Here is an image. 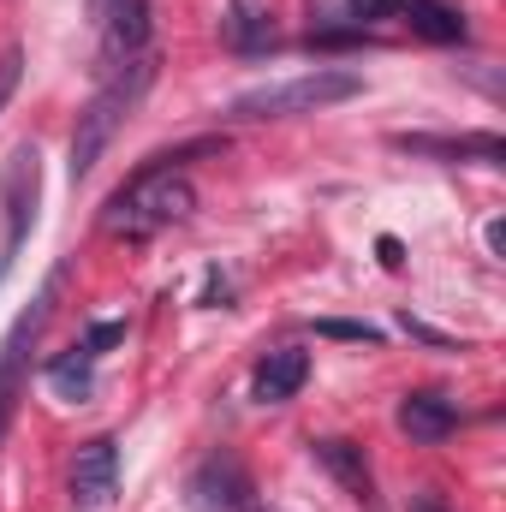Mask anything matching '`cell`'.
Listing matches in <instances>:
<instances>
[{
    "mask_svg": "<svg viewBox=\"0 0 506 512\" xmlns=\"http://www.w3.org/2000/svg\"><path fill=\"white\" fill-rule=\"evenodd\" d=\"M221 42H227L233 54H262V48H274V12L256 6V0H233V6L221 12Z\"/></svg>",
    "mask_w": 506,
    "mask_h": 512,
    "instance_id": "cell-12",
    "label": "cell"
},
{
    "mask_svg": "<svg viewBox=\"0 0 506 512\" xmlns=\"http://www.w3.org/2000/svg\"><path fill=\"white\" fill-rule=\"evenodd\" d=\"M310 459L358 501L364 512H381V501H376V471H370V453L358 447V441H346V435H316L310 441Z\"/></svg>",
    "mask_w": 506,
    "mask_h": 512,
    "instance_id": "cell-7",
    "label": "cell"
},
{
    "mask_svg": "<svg viewBox=\"0 0 506 512\" xmlns=\"http://www.w3.org/2000/svg\"><path fill=\"white\" fill-rule=\"evenodd\" d=\"M304 382H310V358H304L298 346H280V352H268V358L256 364L251 393L262 399V405H286Z\"/></svg>",
    "mask_w": 506,
    "mask_h": 512,
    "instance_id": "cell-10",
    "label": "cell"
},
{
    "mask_svg": "<svg viewBox=\"0 0 506 512\" xmlns=\"http://www.w3.org/2000/svg\"><path fill=\"white\" fill-rule=\"evenodd\" d=\"M36 197H42V167H36V149L18 143L6 155V173H0V215H6V233H0V280L18 268V251L36 227Z\"/></svg>",
    "mask_w": 506,
    "mask_h": 512,
    "instance_id": "cell-4",
    "label": "cell"
},
{
    "mask_svg": "<svg viewBox=\"0 0 506 512\" xmlns=\"http://www.w3.org/2000/svg\"><path fill=\"white\" fill-rule=\"evenodd\" d=\"M96 24H102V72L126 66L137 54H149V30H155L149 0H108V12Z\"/></svg>",
    "mask_w": 506,
    "mask_h": 512,
    "instance_id": "cell-8",
    "label": "cell"
},
{
    "mask_svg": "<svg viewBox=\"0 0 506 512\" xmlns=\"http://www.w3.org/2000/svg\"><path fill=\"white\" fill-rule=\"evenodd\" d=\"M370 36H364V24H346V30H310V48H364Z\"/></svg>",
    "mask_w": 506,
    "mask_h": 512,
    "instance_id": "cell-18",
    "label": "cell"
},
{
    "mask_svg": "<svg viewBox=\"0 0 506 512\" xmlns=\"http://www.w3.org/2000/svg\"><path fill=\"white\" fill-rule=\"evenodd\" d=\"M54 292H60V274H48V286L36 292V304L12 322V334L0 340V441H6V423H12V393H18V370H24V358H30V346H36V334L48 328V316H54Z\"/></svg>",
    "mask_w": 506,
    "mask_h": 512,
    "instance_id": "cell-5",
    "label": "cell"
},
{
    "mask_svg": "<svg viewBox=\"0 0 506 512\" xmlns=\"http://www.w3.org/2000/svg\"><path fill=\"white\" fill-rule=\"evenodd\" d=\"M114 495H120V447H114V435H96L72 459V507L102 512Z\"/></svg>",
    "mask_w": 506,
    "mask_h": 512,
    "instance_id": "cell-6",
    "label": "cell"
},
{
    "mask_svg": "<svg viewBox=\"0 0 506 512\" xmlns=\"http://www.w3.org/2000/svg\"><path fill=\"white\" fill-rule=\"evenodd\" d=\"M120 340H126V322H90L84 340H78V352H84V358H102V352L120 346Z\"/></svg>",
    "mask_w": 506,
    "mask_h": 512,
    "instance_id": "cell-16",
    "label": "cell"
},
{
    "mask_svg": "<svg viewBox=\"0 0 506 512\" xmlns=\"http://www.w3.org/2000/svg\"><path fill=\"white\" fill-rule=\"evenodd\" d=\"M191 209H197V185L185 179V167H149L143 161L126 185L102 203V233H114L126 245H143V239L191 221Z\"/></svg>",
    "mask_w": 506,
    "mask_h": 512,
    "instance_id": "cell-1",
    "label": "cell"
},
{
    "mask_svg": "<svg viewBox=\"0 0 506 512\" xmlns=\"http://www.w3.org/2000/svg\"><path fill=\"white\" fill-rule=\"evenodd\" d=\"M405 155H447V161H465V155H477V161H506V143L495 131H471V137H393Z\"/></svg>",
    "mask_w": 506,
    "mask_h": 512,
    "instance_id": "cell-13",
    "label": "cell"
},
{
    "mask_svg": "<svg viewBox=\"0 0 506 512\" xmlns=\"http://www.w3.org/2000/svg\"><path fill=\"white\" fill-rule=\"evenodd\" d=\"M48 382L60 387L66 399H90V393H96V358L66 352V358H54V364H48Z\"/></svg>",
    "mask_w": 506,
    "mask_h": 512,
    "instance_id": "cell-15",
    "label": "cell"
},
{
    "mask_svg": "<svg viewBox=\"0 0 506 512\" xmlns=\"http://www.w3.org/2000/svg\"><path fill=\"white\" fill-rule=\"evenodd\" d=\"M381 262H387V268H399V262H405V256H399V239H381Z\"/></svg>",
    "mask_w": 506,
    "mask_h": 512,
    "instance_id": "cell-23",
    "label": "cell"
},
{
    "mask_svg": "<svg viewBox=\"0 0 506 512\" xmlns=\"http://www.w3.org/2000/svg\"><path fill=\"white\" fill-rule=\"evenodd\" d=\"M155 84V54H137L126 66H114V72H102V90L84 102V114H78V126H72V179H90L96 173V161H102V149L114 143V131L126 126V114L143 102V90Z\"/></svg>",
    "mask_w": 506,
    "mask_h": 512,
    "instance_id": "cell-2",
    "label": "cell"
},
{
    "mask_svg": "<svg viewBox=\"0 0 506 512\" xmlns=\"http://www.w3.org/2000/svg\"><path fill=\"white\" fill-rule=\"evenodd\" d=\"M405 512H453V507H447V501H441L435 489H417V495L405 501Z\"/></svg>",
    "mask_w": 506,
    "mask_h": 512,
    "instance_id": "cell-22",
    "label": "cell"
},
{
    "mask_svg": "<svg viewBox=\"0 0 506 512\" xmlns=\"http://www.w3.org/2000/svg\"><path fill=\"white\" fill-rule=\"evenodd\" d=\"M18 72H24V54H18V48H6V54H0V108H6V102H12V90H18Z\"/></svg>",
    "mask_w": 506,
    "mask_h": 512,
    "instance_id": "cell-21",
    "label": "cell"
},
{
    "mask_svg": "<svg viewBox=\"0 0 506 512\" xmlns=\"http://www.w3.org/2000/svg\"><path fill=\"white\" fill-rule=\"evenodd\" d=\"M399 429H405L411 441L435 447V441H447V435L459 429V405H453L447 393H435V387H417V393L399 399Z\"/></svg>",
    "mask_w": 506,
    "mask_h": 512,
    "instance_id": "cell-9",
    "label": "cell"
},
{
    "mask_svg": "<svg viewBox=\"0 0 506 512\" xmlns=\"http://www.w3.org/2000/svg\"><path fill=\"white\" fill-rule=\"evenodd\" d=\"M399 6H405V0H346L352 24H381V18H399Z\"/></svg>",
    "mask_w": 506,
    "mask_h": 512,
    "instance_id": "cell-19",
    "label": "cell"
},
{
    "mask_svg": "<svg viewBox=\"0 0 506 512\" xmlns=\"http://www.w3.org/2000/svg\"><path fill=\"white\" fill-rule=\"evenodd\" d=\"M399 18L423 36V42H465V12L453 0H405Z\"/></svg>",
    "mask_w": 506,
    "mask_h": 512,
    "instance_id": "cell-14",
    "label": "cell"
},
{
    "mask_svg": "<svg viewBox=\"0 0 506 512\" xmlns=\"http://www.w3.org/2000/svg\"><path fill=\"white\" fill-rule=\"evenodd\" d=\"M399 328H405V334H411V340H423V346H435V352H453V346H459V340H453V334H441V328H429V322H417V316H411V310H405V316H399Z\"/></svg>",
    "mask_w": 506,
    "mask_h": 512,
    "instance_id": "cell-20",
    "label": "cell"
},
{
    "mask_svg": "<svg viewBox=\"0 0 506 512\" xmlns=\"http://www.w3.org/2000/svg\"><path fill=\"white\" fill-rule=\"evenodd\" d=\"M108 12V0H90V18H102Z\"/></svg>",
    "mask_w": 506,
    "mask_h": 512,
    "instance_id": "cell-24",
    "label": "cell"
},
{
    "mask_svg": "<svg viewBox=\"0 0 506 512\" xmlns=\"http://www.w3.org/2000/svg\"><path fill=\"white\" fill-rule=\"evenodd\" d=\"M364 96V72L352 66H316V72H298V78H280V84H262L233 96V120H292V114H322V108H340Z\"/></svg>",
    "mask_w": 506,
    "mask_h": 512,
    "instance_id": "cell-3",
    "label": "cell"
},
{
    "mask_svg": "<svg viewBox=\"0 0 506 512\" xmlns=\"http://www.w3.org/2000/svg\"><path fill=\"white\" fill-rule=\"evenodd\" d=\"M322 340H352V346H381V328L370 322H316Z\"/></svg>",
    "mask_w": 506,
    "mask_h": 512,
    "instance_id": "cell-17",
    "label": "cell"
},
{
    "mask_svg": "<svg viewBox=\"0 0 506 512\" xmlns=\"http://www.w3.org/2000/svg\"><path fill=\"white\" fill-rule=\"evenodd\" d=\"M191 489H197L203 512H251V483H245V471L233 459H209Z\"/></svg>",
    "mask_w": 506,
    "mask_h": 512,
    "instance_id": "cell-11",
    "label": "cell"
}]
</instances>
